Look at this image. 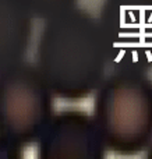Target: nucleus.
Segmentation results:
<instances>
[{"label":"nucleus","mask_w":152,"mask_h":159,"mask_svg":"<svg viewBox=\"0 0 152 159\" xmlns=\"http://www.w3.org/2000/svg\"><path fill=\"white\" fill-rule=\"evenodd\" d=\"M35 66L56 98L75 102L94 95L112 70L98 17L74 7L46 20Z\"/></svg>","instance_id":"nucleus-1"},{"label":"nucleus","mask_w":152,"mask_h":159,"mask_svg":"<svg viewBox=\"0 0 152 159\" xmlns=\"http://www.w3.org/2000/svg\"><path fill=\"white\" fill-rule=\"evenodd\" d=\"M148 75L112 69L94 93L92 116L109 151L134 155L152 144V81Z\"/></svg>","instance_id":"nucleus-2"},{"label":"nucleus","mask_w":152,"mask_h":159,"mask_svg":"<svg viewBox=\"0 0 152 159\" xmlns=\"http://www.w3.org/2000/svg\"><path fill=\"white\" fill-rule=\"evenodd\" d=\"M52 89L35 64L0 70V135L25 147L39 140L53 113Z\"/></svg>","instance_id":"nucleus-3"},{"label":"nucleus","mask_w":152,"mask_h":159,"mask_svg":"<svg viewBox=\"0 0 152 159\" xmlns=\"http://www.w3.org/2000/svg\"><path fill=\"white\" fill-rule=\"evenodd\" d=\"M98 21L112 69L152 73V0H103Z\"/></svg>","instance_id":"nucleus-4"},{"label":"nucleus","mask_w":152,"mask_h":159,"mask_svg":"<svg viewBox=\"0 0 152 159\" xmlns=\"http://www.w3.org/2000/svg\"><path fill=\"white\" fill-rule=\"evenodd\" d=\"M36 144L41 159H101L106 149L92 113L78 109L53 115Z\"/></svg>","instance_id":"nucleus-5"},{"label":"nucleus","mask_w":152,"mask_h":159,"mask_svg":"<svg viewBox=\"0 0 152 159\" xmlns=\"http://www.w3.org/2000/svg\"><path fill=\"white\" fill-rule=\"evenodd\" d=\"M34 20L24 0H0V70L24 61L32 43Z\"/></svg>","instance_id":"nucleus-6"},{"label":"nucleus","mask_w":152,"mask_h":159,"mask_svg":"<svg viewBox=\"0 0 152 159\" xmlns=\"http://www.w3.org/2000/svg\"><path fill=\"white\" fill-rule=\"evenodd\" d=\"M36 20H46L74 8L77 0H24Z\"/></svg>","instance_id":"nucleus-7"},{"label":"nucleus","mask_w":152,"mask_h":159,"mask_svg":"<svg viewBox=\"0 0 152 159\" xmlns=\"http://www.w3.org/2000/svg\"><path fill=\"white\" fill-rule=\"evenodd\" d=\"M21 149L18 144L0 135V159H18L21 158Z\"/></svg>","instance_id":"nucleus-8"},{"label":"nucleus","mask_w":152,"mask_h":159,"mask_svg":"<svg viewBox=\"0 0 152 159\" xmlns=\"http://www.w3.org/2000/svg\"><path fill=\"white\" fill-rule=\"evenodd\" d=\"M147 158L152 159V144H151L150 147H148V149H147Z\"/></svg>","instance_id":"nucleus-9"}]
</instances>
